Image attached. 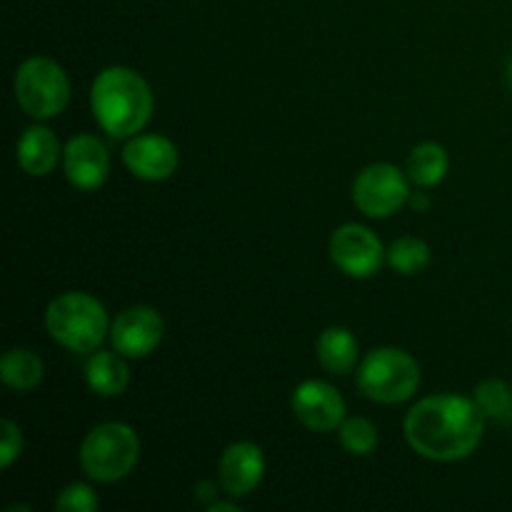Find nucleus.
<instances>
[{
    "mask_svg": "<svg viewBox=\"0 0 512 512\" xmlns=\"http://www.w3.org/2000/svg\"><path fill=\"white\" fill-rule=\"evenodd\" d=\"M140 440L125 423H103L80 443V468L95 483H118L135 468Z\"/></svg>",
    "mask_w": 512,
    "mask_h": 512,
    "instance_id": "4",
    "label": "nucleus"
},
{
    "mask_svg": "<svg viewBox=\"0 0 512 512\" xmlns=\"http://www.w3.org/2000/svg\"><path fill=\"white\" fill-rule=\"evenodd\" d=\"M430 248L420 238H400L388 248V263L400 275H418L430 265Z\"/></svg>",
    "mask_w": 512,
    "mask_h": 512,
    "instance_id": "19",
    "label": "nucleus"
},
{
    "mask_svg": "<svg viewBox=\"0 0 512 512\" xmlns=\"http://www.w3.org/2000/svg\"><path fill=\"white\" fill-rule=\"evenodd\" d=\"M43 373V360L33 350H10L0 360V380L20 393L33 390L43 380Z\"/></svg>",
    "mask_w": 512,
    "mask_h": 512,
    "instance_id": "18",
    "label": "nucleus"
},
{
    "mask_svg": "<svg viewBox=\"0 0 512 512\" xmlns=\"http://www.w3.org/2000/svg\"><path fill=\"white\" fill-rule=\"evenodd\" d=\"M485 415L475 400L460 395H433L415 405L405 418L408 445L433 463H455L475 453L485 433Z\"/></svg>",
    "mask_w": 512,
    "mask_h": 512,
    "instance_id": "1",
    "label": "nucleus"
},
{
    "mask_svg": "<svg viewBox=\"0 0 512 512\" xmlns=\"http://www.w3.org/2000/svg\"><path fill=\"white\" fill-rule=\"evenodd\" d=\"M408 205L413 210H418V213H425V210L430 208V195L428 193H410Z\"/></svg>",
    "mask_w": 512,
    "mask_h": 512,
    "instance_id": "24",
    "label": "nucleus"
},
{
    "mask_svg": "<svg viewBox=\"0 0 512 512\" xmlns=\"http://www.w3.org/2000/svg\"><path fill=\"white\" fill-rule=\"evenodd\" d=\"M208 510L210 512H238V505L235 503H213Z\"/></svg>",
    "mask_w": 512,
    "mask_h": 512,
    "instance_id": "26",
    "label": "nucleus"
},
{
    "mask_svg": "<svg viewBox=\"0 0 512 512\" xmlns=\"http://www.w3.org/2000/svg\"><path fill=\"white\" fill-rule=\"evenodd\" d=\"M90 105L95 120L110 138H133L153 115V93L143 75L115 65L93 80Z\"/></svg>",
    "mask_w": 512,
    "mask_h": 512,
    "instance_id": "2",
    "label": "nucleus"
},
{
    "mask_svg": "<svg viewBox=\"0 0 512 512\" xmlns=\"http://www.w3.org/2000/svg\"><path fill=\"white\" fill-rule=\"evenodd\" d=\"M420 385V365L400 348L370 350L358 370V388L365 398L383 405L405 403Z\"/></svg>",
    "mask_w": 512,
    "mask_h": 512,
    "instance_id": "5",
    "label": "nucleus"
},
{
    "mask_svg": "<svg viewBox=\"0 0 512 512\" xmlns=\"http://www.w3.org/2000/svg\"><path fill=\"white\" fill-rule=\"evenodd\" d=\"M58 510H73V512H93L98 510V498H95L93 488L83 483H73L65 490H60L58 500H55Z\"/></svg>",
    "mask_w": 512,
    "mask_h": 512,
    "instance_id": "22",
    "label": "nucleus"
},
{
    "mask_svg": "<svg viewBox=\"0 0 512 512\" xmlns=\"http://www.w3.org/2000/svg\"><path fill=\"white\" fill-rule=\"evenodd\" d=\"M315 350H318L320 365L333 375H348L358 365V340L348 328H340V325L320 333Z\"/></svg>",
    "mask_w": 512,
    "mask_h": 512,
    "instance_id": "16",
    "label": "nucleus"
},
{
    "mask_svg": "<svg viewBox=\"0 0 512 512\" xmlns=\"http://www.w3.org/2000/svg\"><path fill=\"white\" fill-rule=\"evenodd\" d=\"M338 430L340 443L350 455H370L378 448V428L368 418H345Z\"/></svg>",
    "mask_w": 512,
    "mask_h": 512,
    "instance_id": "21",
    "label": "nucleus"
},
{
    "mask_svg": "<svg viewBox=\"0 0 512 512\" xmlns=\"http://www.w3.org/2000/svg\"><path fill=\"white\" fill-rule=\"evenodd\" d=\"M408 178L390 163L368 165L353 183V203L370 218H390L408 205Z\"/></svg>",
    "mask_w": 512,
    "mask_h": 512,
    "instance_id": "7",
    "label": "nucleus"
},
{
    "mask_svg": "<svg viewBox=\"0 0 512 512\" xmlns=\"http://www.w3.org/2000/svg\"><path fill=\"white\" fill-rule=\"evenodd\" d=\"M15 100L35 120L63 113L70 100V80L53 58L35 55L15 70Z\"/></svg>",
    "mask_w": 512,
    "mask_h": 512,
    "instance_id": "6",
    "label": "nucleus"
},
{
    "mask_svg": "<svg viewBox=\"0 0 512 512\" xmlns=\"http://www.w3.org/2000/svg\"><path fill=\"white\" fill-rule=\"evenodd\" d=\"M293 413L313 433H330L338 430L345 420V400L338 390L325 380H305L295 388Z\"/></svg>",
    "mask_w": 512,
    "mask_h": 512,
    "instance_id": "9",
    "label": "nucleus"
},
{
    "mask_svg": "<svg viewBox=\"0 0 512 512\" xmlns=\"http://www.w3.org/2000/svg\"><path fill=\"white\" fill-rule=\"evenodd\" d=\"M65 178L78 190H95L108 180L110 155L93 135H75L63 150Z\"/></svg>",
    "mask_w": 512,
    "mask_h": 512,
    "instance_id": "12",
    "label": "nucleus"
},
{
    "mask_svg": "<svg viewBox=\"0 0 512 512\" xmlns=\"http://www.w3.org/2000/svg\"><path fill=\"white\" fill-rule=\"evenodd\" d=\"M0 430H3V438H0V468H10L20 458V453H23V433L8 418L0 423Z\"/></svg>",
    "mask_w": 512,
    "mask_h": 512,
    "instance_id": "23",
    "label": "nucleus"
},
{
    "mask_svg": "<svg viewBox=\"0 0 512 512\" xmlns=\"http://www.w3.org/2000/svg\"><path fill=\"white\" fill-rule=\"evenodd\" d=\"M60 160V143L45 125H30L18 140V165L33 178H45Z\"/></svg>",
    "mask_w": 512,
    "mask_h": 512,
    "instance_id": "14",
    "label": "nucleus"
},
{
    "mask_svg": "<svg viewBox=\"0 0 512 512\" xmlns=\"http://www.w3.org/2000/svg\"><path fill=\"white\" fill-rule=\"evenodd\" d=\"M383 243L373 230L358 223H348L338 228L330 238V258L350 278H373L385 258Z\"/></svg>",
    "mask_w": 512,
    "mask_h": 512,
    "instance_id": "8",
    "label": "nucleus"
},
{
    "mask_svg": "<svg viewBox=\"0 0 512 512\" xmlns=\"http://www.w3.org/2000/svg\"><path fill=\"white\" fill-rule=\"evenodd\" d=\"M218 475L230 498H245L258 488L265 475L263 450L253 443H233L220 455Z\"/></svg>",
    "mask_w": 512,
    "mask_h": 512,
    "instance_id": "13",
    "label": "nucleus"
},
{
    "mask_svg": "<svg viewBox=\"0 0 512 512\" xmlns=\"http://www.w3.org/2000/svg\"><path fill=\"white\" fill-rule=\"evenodd\" d=\"M50 338L73 353H95L108 333L103 303L88 293H63L45 310Z\"/></svg>",
    "mask_w": 512,
    "mask_h": 512,
    "instance_id": "3",
    "label": "nucleus"
},
{
    "mask_svg": "<svg viewBox=\"0 0 512 512\" xmlns=\"http://www.w3.org/2000/svg\"><path fill=\"white\" fill-rule=\"evenodd\" d=\"M123 163L140 180H168L180 163L178 148L163 135H133L123 148Z\"/></svg>",
    "mask_w": 512,
    "mask_h": 512,
    "instance_id": "11",
    "label": "nucleus"
},
{
    "mask_svg": "<svg viewBox=\"0 0 512 512\" xmlns=\"http://www.w3.org/2000/svg\"><path fill=\"white\" fill-rule=\"evenodd\" d=\"M85 383L100 398H118L130 383L128 363L120 353H93L85 363Z\"/></svg>",
    "mask_w": 512,
    "mask_h": 512,
    "instance_id": "15",
    "label": "nucleus"
},
{
    "mask_svg": "<svg viewBox=\"0 0 512 512\" xmlns=\"http://www.w3.org/2000/svg\"><path fill=\"white\" fill-rule=\"evenodd\" d=\"M448 170V153L438 143H420L408 158V178L420 188H433V185L443 183Z\"/></svg>",
    "mask_w": 512,
    "mask_h": 512,
    "instance_id": "17",
    "label": "nucleus"
},
{
    "mask_svg": "<svg viewBox=\"0 0 512 512\" xmlns=\"http://www.w3.org/2000/svg\"><path fill=\"white\" fill-rule=\"evenodd\" d=\"M215 498V483H210V480H203V483L198 485V500L200 503H205L210 508V500Z\"/></svg>",
    "mask_w": 512,
    "mask_h": 512,
    "instance_id": "25",
    "label": "nucleus"
},
{
    "mask_svg": "<svg viewBox=\"0 0 512 512\" xmlns=\"http://www.w3.org/2000/svg\"><path fill=\"white\" fill-rule=\"evenodd\" d=\"M165 335V323L158 310L148 305H135L120 313L110 328L115 353L123 358H145L160 345Z\"/></svg>",
    "mask_w": 512,
    "mask_h": 512,
    "instance_id": "10",
    "label": "nucleus"
},
{
    "mask_svg": "<svg viewBox=\"0 0 512 512\" xmlns=\"http://www.w3.org/2000/svg\"><path fill=\"white\" fill-rule=\"evenodd\" d=\"M473 400L483 410L485 418L512 423V388L505 380L490 378L475 388Z\"/></svg>",
    "mask_w": 512,
    "mask_h": 512,
    "instance_id": "20",
    "label": "nucleus"
},
{
    "mask_svg": "<svg viewBox=\"0 0 512 512\" xmlns=\"http://www.w3.org/2000/svg\"><path fill=\"white\" fill-rule=\"evenodd\" d=\"M508 80H510V88H512V60H510V68H508Z\"/></svg>",
    "mask_w": 512,
    "mask_h": 512,
    "instance_id": "27",
    "label": "nucleus"
}]
</instances>
